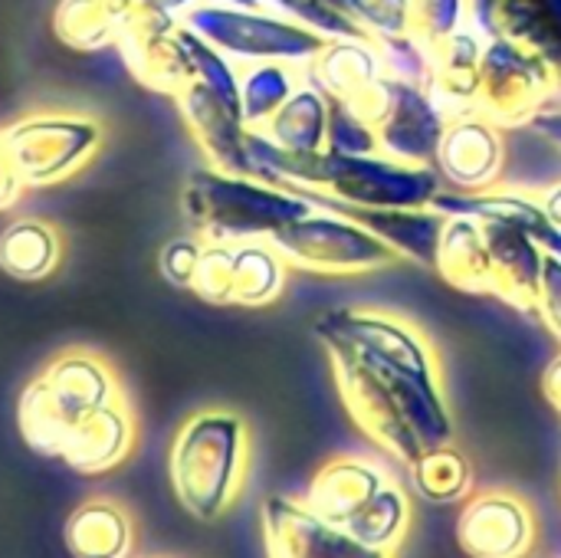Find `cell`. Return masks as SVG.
I'll return each mask as SVG.
<instances>
[{
  "label": "cell",
  "instance_id": "obj_41",
  "mask_svg": "<svg viewBox=\"0 0 561 558\" xmlns=\"http://www.w3.org/2000/svg\"><path fill=\"white\" fill-rule=\"evenodd\" d=\"M539 201H542V207H546L549 220H552V224H556V227L561 230V181L559 184H552V187H549V191H546Z\"/></svg>",
  "mask_w": 561,
  "mask_h": 558
},
{
  "label": "cell",
  "instance_id": "obj_14",
  "mask_svg": "<svg viewBox=\"0 0 561 558\" xmlns=\"http://www.w3.org/2000/svg\"><path fill=\"white\" fill-rule=\"evenodd\" d=\"M434 168L450 191H490L500 187L506 168L503 128L480 112L447 118L444 138L434 155Z\"/></svg>",
  "mask_w": 561,
  "mask_h": 558
},
{
  "label": "cell",
  "instance_id": "obj_38",
  "mask_svg": "<svg viewBox=\"0 0 561 558\" xmlns=\"http://www.w3.org/2000/svg\"><path fill=\"white\" fill-rule=\"evenodd\" d=\"M529 128H533L542 141H549L556 151H561V102L559 105L542 109V112L529 122Z\"/></svg>",
  "mask_w": 561,
  "mask_h": 558
},
{
  "label": "cell",
  "instance_id": "obj_11",
  "mask_svg": "<svg viewBox=\"0 0 561 558\" xmlns=\"http://www.w3.org/2000/svg\"><path fill=\"white\" fill-rule=\"evenodd\" d=\"M115 49L125 69L135 76V82H141L151 92L174 99L194 82V62L181 33V16L148 10L138 3Z\"/></svg>",
  "mask_w": 561,
  "mask_h": 558
},
{
  "label": "cell",
  "instance_id": "obj_19",
  "mask_svg": "<svg viewBox=\"0 0 561 558\" xmlns=\"http://www.w3.org/2000/svg\"><path fill=\"white\" fill-rule=\"evenodd\" d=\"M490 243V296L523 316H536L546 250L526 230L510 224H483Z\"/></svg>",
  "mask_w": 561,
  "mask_h": 558
},
{
  "label": "cell",
  "instance_id": "obj_37",
  "mask_svg": "<svg viewBox=\"0 0 561 558\" xmlns=\"http://www.w3.org/2000/svg\"><path fill=\"white\" fill-rule=\"evenodd\" d=\"M23 194H26V187L13 168V158L3 145V135H0V210H13L23 201Z\"/></svg>",
  "mask_w": 561,
  "mask_h": 558
},
{
  "label": "cell",
  "instance_id": "obj_1",
  "mask_svg": "<svg viewBox=\"0 0 561 558\" xmlns=\"http://www.w3.org/2000/svg\"><path fill=\"white\" fill-rule=\"evenodd\" d=\"M312 332L329 355L348 418L378 451L411 467L427 451L454 444V414L440 365L417 368L375 355L319 319Z\"/></svg>",
  "mask_w": 561,
  "mask_h": 558
},
{
  "label": "cell",
  "instance_id": "obj_34",
  "mask_svg": "<svg viewBox=\"0 0 561 558\" xmlns=\"http://www.w3.org/2000/svg\"><path fill=\"white\" fill-rule=\"evenodd\" d=\"M201 250H204V240L194 234V237H174L161 247L158 253V270L161 276L178 286V289H187L191 293V283H194V273H197V263H201Z\"/></svg>",
  "mask_w": 561,
  "mask_h": 558
},
{
  "label": "cell",
  "instance_id": "obj_8",
  "mask_svg": "<svg viewBox=\"0 0 561 558\" xmlns=\"http://www.w3.org/2000/svg\"><path fill=\"white\" fill-rule=\"evenodd\" d=\"M270 243L279 250L289 270H306L319 276H358L394 266L401 260L368 227L322 207L276 230Z\"/></svg>",
  "mask_w": 561,
  "mask_h": 558
},
{
  "label": "cell",
  "instance_id": "obj_35",
  "mask_svg": "<svg viewBox=\"0 0 561 558\" xmlns=\"http://www.w3.org/2000/svg\"><path fill=\"white\" fill-rule=\"evenodd\" d=\"M536 319H542V326L549 329V335L561 345V257L559 253H546V266H542V286H539V299H536Z\"/></svg>",
  "mask_w": 561,
  "mask_h": 558
},
{
  "label": "cell",
  "instance_id": "obj_25",
  "mask_svg": "<svg viewBox=\"0 0 561 558\" xmlns=\"http://www.w3.org/2000/svg\"><path fill=\"white\" fill-rule=\"evenodd\" d=\"M62 260V234L49 220L20 217L0 230V270L10 280H46Z\"/></svg>",
  "mask_w": 561,
  "mask_h": 558
},
{
  "label": "cell",
  "instance_id": "obj_21",
  "mask_svg": "<svg viewBox=\"0 0 561 558\" xmlns=\"http://www.w3.org/2000/svg\"><path fill=\"white\" fill-rule=\"evenodd\" d=\"M483 49H486V39L473 26L457 30L437 43H427V53H431L427 92L434 95V102L444 109L447 118L473 112Z\"/></svg>",
  "mask_w": 561,
  "mask_h": 558
},
{
  "label": "cell",
  "instance_id": "obj_31",
  "mask_svg": "<svg viewBox=\"0 0 561 558\" xmlns=\"http://www.w3.org/2000/svg\"><path fill=\"white\" fill-rule=\"evenodd\" d=\"M345 10L368 30L371 39H391L414 33L411 0H345Z\"/></svg>",
  "mask_w": 561,
  "mask_h": 558
},
{
  "label": "cell",
  "instance_id": "obj_33",
  "mask_svg": "<svg viewBox=\"0 0 561 558\" xmlns=\"http://www.w3.org/2000/svg\"><path fill=\"white\" fill-rule=\"evenodd\" d=\"M375 43H378L381 59H385V69L391 76H401V79L417 82V86L427 89V79H431V53H427V43L417 33L391 36V39H375Z\"/></svg>",
  "mask_w": 561,
  "mask_h": 558
},
{
  "label": "cell",
  "instance_id": "obj_12",
  "mask_svg": "<svg viewBox=\"0 0 561 558\" xmlns=\"http://www.w3.org/2000/svg\"><path fill=\"white\" fill-rule=\"evenodd\" d=\"M266 558H394L398 553L368 546L335 523L312 513L302 497H270L263 503Z\"/></svg>",
  "mask_w": 561,
  "mask_h": 558
},
{
  "label": "cell",
  "instance_id": "obj_24",
  "mask_svg": "<svg viewBox=\"0 0 561 558\" xmlns=\"http://www.w3.org/2000/svg\"><path fill=\"white\" fill-rule=\"evenodd\" d=\"M138 0H59L53 33L76 53H99L118 43Z\"/></svg>",
  "mask_w": 561,
  "mask_h": 558
},
{
  "label": "cell",
  "instance_id": "obj_9",
  "mask_svg": "<svg viewBox=\"0 0 561 558\" xmlns=\"http://www.w3.org/2000/svg\"><path fill=\"white\" fill-rule=\"evenodd\" d=\"M556 102H559V79L542 56L506 39L486 43L480 59L473 112L486 115L493 125L506 132V128L529 125L542 109Z\"/></svg>",
  "mask_w": 561,
  "mask_h": 558
},
{
  "label": "cell",
  "instance_id": "obj_36",
  "mask_svg": "<svg viewBox=\"0 0 561 558\" xmlns=\"http://www.w3.org/2000/svg\"><path fill=\"white\" fill-rule=\"evenodd\" d=\"M329 148L339 151H378L375 132L358 122L352 112H345L342 105H332V118H329Z\"/></svg>",
  "mask_w": 561,
  "mask_h": 558
},
{
  "label": "cell",
  "instance_id": "obj_42",
  "mask_svg": "<svg viewBox=\"0 0 561 558\" xmlns=\"http://www.w3.org/2000/svg\"><path fill=\"white\" fill-rule=\"evenodd\" d=\"M227 3H237V7H263V0H227Z\"/></svg>",
  "mask_w": 561,
  "mask_h": 558
},
{
  "label": "cell",
  "instance_id": "obj_22",
  "mask_svg": "<svg viewBox=\"0 0 561 558\" xmlns=\"http://www.w3.org/2000/svg\"><path fill=\"white\" fill-rule=\"evenodd\" d=\"M434 273L467 296H490V243L483 224L470 217H447Z\"/></svg>",
  "mask_w": 561,
  "mask_h": 558
},
{
  "label": "cell",
  "instance_id": "obj_28",
  "mask_svg": "<svg viewBox=\"0 0 561 558\" xmlns=\"http://www.w3.org/2000/svg\"><path fill=\"white\" fill-rule=\"evenodd\" d=\"M302 86L299 72L293 62L279 59H260V62H243L240 69V109L247 128H263L283 105L286 99Z\"/></svg>",
  "mask_w": 561,
  "mask_h": 558
},
{
  "label": "cell",
  "instance_id": "obj_7",
  "mask_svg": "<svg viewBox=\"0 0 561 558\" xmlns=\"http://www.w3.org/2000/svg\"><path fill=\"white\" fill-rule=\"evenodd\" d=\"M184 26L201 33L233 62L279 59L306 66L322 46L325 36L283 16L266 7H237L227 0H197L184 16Z\"/></svg>",
  "mask_w": 561,
  "mask_h": 558
},
{
  "label": "cell",
  "instance_id": "obj_16",
  "mask_svg": "<svg viewBox=\"0 0 561 558\" xmlns=\"http://www.w3.org/2000/svg\"><path fill=\"white\" fill-rule=\"evenodd\" d=\"M293 191L322 210H335L342 217L358 220L375 237H381L401 260L434 270L437 243H440L447 214H440L434 207H355V204H345V201L322 194L316 187H293Z\"/></svg>",
  "mask_w": 561,
  "mask_h": 558
},
{
  "label": "cell",
  "instance_id": "obj_39",
  "mask_svg": "<svg viewBox=\"0 0 561 558\" xmlns=\"http://www.w3.org/2000/svg\"><path fill=\"white\" fill-rule=\"evenodd\" d=\"M542 395H546L549 408L556 414H561V352L546 365V372H542Z\"/></svg>",
  "mask_w": 561,
  "mask_h": 558
},
{
  "label": "cell",
  "instance_id": "obj_3",
  "mask_svg": "<svg viewBox=\"0 0 561 558\" xmlns=\"http://www.w3.org/2000/svg\"><path fill=\"white\" fill-rule=\"evenodd\" d=\"M122 398V382L102 355L89 349H66L23 388L16 401V428L33 454L53 460L69 431Z\"/></svg>",
  "mask_w": 561,
  "mask_h": 558
},
{
  "label": "cell",
  "instance_id": "obj_30",
  "mask_svg": "<svg viewBox=\"0 0 561 558\" xmlns=\"http://www.w3.org/2000/svg\"><path fill=\"white\" fill-rule=\"evenodd\" d=\"M233 260H237V243L204 240L191 293L210 306H233Z\"/></svg>",
  "mask_w": 561,
  "mask_h": 558
},
{
  "label": "cell",
  "instance_id": "obj_6",
  "mask_svg": "<svg viewBox=\"0 0 561 558\" xmlns=\"http://www.w3.org/2000/svg\"><path fill=\"white\" fill-rule=\"evenodd\" d=\"M26 191L56 187L79 174L102 148L105 125L85 112L33 109L0 128Z\"/></svg>",
  "mask_w": 561,
  "mask_h": 558
},
{
  "label": "cell",
  "instance_id": "obj_15",
  "mask_svg": "<svg viewBox=\"0 0 561 558\" xmlns=\"http://www.w3.org/2000/svg\"><path fill=\"white\" fill-rule=\"evenodd\" d=\"M174 102L187 135L214 168L230 174H250V128L243 122V109L237 99H227L207 82L194 79L181 95H174Z\"/></svg>",
  "mask_w": 561,
  "mask_h": 558
},
{
  "label": "cell",
  "instance_id": "obj_40",
  "mask_svg": "<svg viewBox=\"0 0 561 558\" xmlns=\"http://www.w3.org/2000/svg\"><path fill=\"white\" fill-rule=\"evenodd\" d=\"M141 7L148 10H161V13H171V16H184L197 0H138Z\"/></svg>",
  "mask_w": 561,
  "mask_h": 558
},
{
  "label": "cell",
  "instance_id": "obj_23",
  "mask_svg": "<svg viewBox=\"0 0 561 558\" xmlns=\"http://www.w3.org/2000/svg\"><path fill=\"white\" fill-rule=\"evenodd\" d=\"M62 543L72 558H131L135 526L125 506L112 500H89L69 513Z\"/></svg>",
  "mask_w": 561,
  "mask_h": 558
},
{
  "label": "cell",
  "instance_id": "obj_26",
  "mask_svg": "<svg viewBox=\"0 0 561 558\" xmlns=\"http://www.w3.org/2000/svg\"><path fill=\"white\" fill-rule=\"evenodd\" d=\"M329 118H332V102L302 79V86L260 132L286 151L309 155L329 148Z\"/></svg>",
  "mask_w": 561,
  "mask_h": 558
},
{
  "label": "cell",
  "instance_id": "obj_13",
  "mask_svg": "<svg viewBox=\"0 0 561 558\" xmlns=\"http://www.w3.org/2000/svg\"><path fill=\"white\" fill-rule=\"evenodd\" d=\"M457 543L470 558H529L539 543L536 513L510 490L470 493L457 516Z\"/></svg>",
  "mask_w": 561,
  "mask_h": 558
},
{
  "label": "cell",
  "instance_id": "obj_5",
  "mask_svg": "<svg viewBox=\"0 0 561 558\" xmlns=\"http://www.w3.org/2000/svg\"><path fill=\"white\" fill-rule=\"evenodd\" d=\"M302 503L355 539L391 553H398L414 520L408 490L368 457L325 460Z\"/></svg>",
  "mask_w": 561,
  "mask_h": 558
},
{
  "label": "cell",
  "instance_id": "obj_2",
  "mask_svg": "<svg viewBox=\"0 0 561 558\" xmlns=\"http://www.w3.org/2000/svg\"><path fill=\"white\" fill-rule=\"evenodd\" d=\"M250 464L247 421L224 408L191 414L168 454V477L181 510L201 523L220 520L243 493Z\"/></svg>",
  "mask_w": 561,
  "mask_h": 558
},
{
  "label": "cell",
  "instance_id": "obj_27",
  "mask_svg": "<svg viewBox=\"0 0 561 558\" xmlns=\"http://www.w3.org/2000/svg\"><path fill=\"white\" fill-rule=\"evenodd\" d=\"M289 263L270 240H247L237 243L233 260V306L263 309L276 303L286 289Z\"/></svg>",
  "mask_w": 561,
  "mask_h": 558
},
{
  "label": "cell",
  "instance_id": "obj_4",
  "mask_svg": "<svg viewBox=\"0 0 561 558\" xmlns=\"http://www.w3.org/2000/svg\"><path fill=\"white\" fill-rule=\"evenodd\" d=\"M181 210L191 230L207 243L270 240L286 224L316 210L302 194L266 184L253 174L197 168L181 191Z\"/></svg>",
  "mask_w": 561,
  "mask_h": 558
},
{
  "label": "cell",
  "instance_id": "obj_20",
  "mask_svg": "<svg viewBox=\"0 0 561 558\" xmlns=\"http://www.w3.org/2000/svg\"><path fill=\"white\" fill-rule=\"evenodd\" d=\"M385 59L375 39H325V46L302 66V79L319 89L329 102L358 99L375 79H381Z\"/></svg>",
  "mask_w": 561,
  "mask_h": 558
},
{
  "label": "cell",
  "instance_id": "obj_17",
  "mask_svg": "<svg viewBox=\"0 0 561 558\" xmlns=\"http://www.w3.org/2000/svg\"><path fill=\"white\" fill-rule=\"evenodd\" d=\"M470 26L486 43L506 39L542 56L556 69L561 102V0H470Z\"/></svg>",
  "mask_w": 561,
  "mask_h": 558
},
{
  "label": "cell",
  "instance_id": "obj_29",
  "mask_svg": "<svg viewBox=\"0 0 561 558\" xmlns=\"http://www.w3.org/2000/svg\"><path fill=\"white\" fill-rule=\"evenodd\" d=\"M408 474L414 490L431 503H460L473 493V467L454 444L427 451L408 467Z\"/></svg>",
  "mask_w": 561,
  "mask_h": 558
},
{
  "label": "cell",
  "instance_id": "obj_18",
  "mask_svg": "<svg viewBox=\"0 0 561 558\" xmlns=\"http://www.w3.org/2000/svg\"><path fill=\"white\" fill-rule=\"evenodd\" d=\"M138 441V424L128 408V401L105 405L102 411L89 414L76 431L66 434V441L56 451V464L69 467L82 477H102L122 467Z\"/></svg>",
  "mask_w": 561,
  "mask_h": 558
},
{
  "label": "cell",
  "instance_id": "obj_32",
  "mask_svg": "<svg viewBox=\"0 0 561 558\" xmlns=\"http://www.w3.org/2000/svg\"><path fill=\"white\" fill-rule=\"evenodd\" d=\"M411 23L424 43L470 26V0H411Z\"/></svg>",
  "mask_w": 561,
  "mask_h": 558
},
{
  "label": "cell",
  "instance_id": "obj_10",
  "mask_svg": "<svg viewBox=\"0 0 561 558\" xmlns=\"http://www.w3.org/2000/svg\"><path fill=\"white\" fill-rule=\"evenodd\" d=\"M368 125L381 155L411 164H434L447 115L424 86L385 72Z\"/></svg>",
  "mask_w": 561,
  "mask_h": 558
}]
</instances>
